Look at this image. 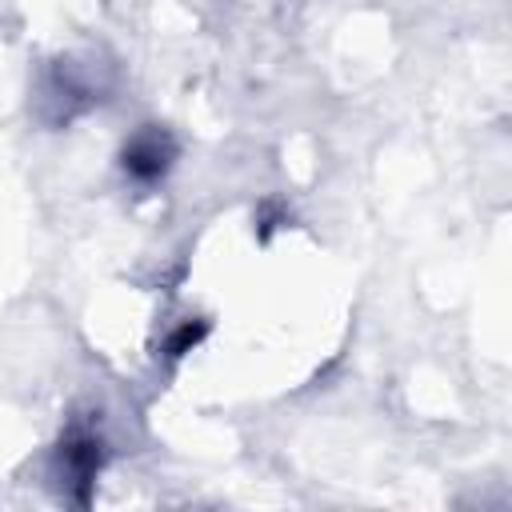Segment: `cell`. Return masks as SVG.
I'll list each match as a JSON object with an SVG mask.
<instances>
[{
  "label": "cell",
  "instance_id": "obj_1",
  "mask_svg": "<svg viewBox=\"0 0 512 512\" xmlns=\"http://www.w3.org/2000/svg\"><path fill=\"white\" fill-rule=\"evenodd\" d=\"M124 168H128L136 180H156V176L168 168V152L160 148L156 136H144V140H136V144L124 152Z\"/></svg>",
  "mask_w": 512,
  "mask_h": 512
}]
</instances>
